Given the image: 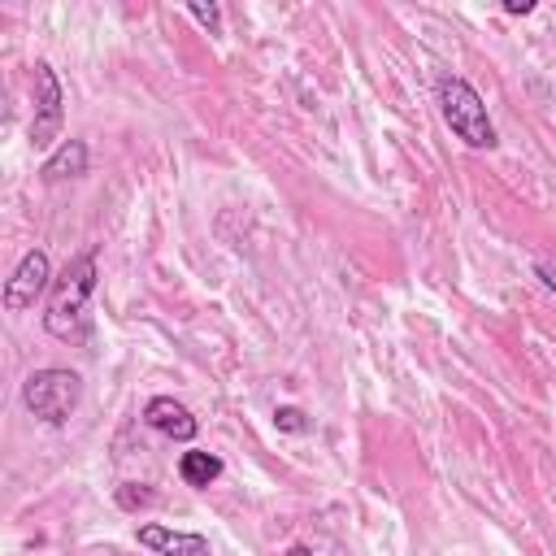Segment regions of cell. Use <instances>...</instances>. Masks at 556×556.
Segmentation results:
<instances>
[{
  "label": "cell",
  "instance_id": "6da1fadb",
  "mask_svg": "<svg viewBox=\"0 0 556 556\" xmlns=\"http://www.w3.org/2000/svg\"><path fill=\"white\" fill-rule=\"evenodd\" d=\"M96 282H100V269H96V252H74L65 261V269L52 278V291H48V313H43V330L61 343H83L91 334V317H87V304L96 295Z\"/></svg>",
  "mask_w": 556,
  "mask_h": 556
},
{
  "label": "cell",
  "instance_id": "7a4b0ae2",
  "mask_svg": "<svg viewBox=\"0 0 556 556\" xmlns=\"http://www.w3.org/2000/svg\"><path fill=\"white\" fill-rule=\"evenodd\" d=\"M434 96H439V113H443L447 130H452L460 143H469V148H495V143H500L495 122H491L482 96H478L465 78L443 74L439 87H434Z\"/></svg>",
  "mask_w": 556,
  "mask_h": 556
},
{
  "label": "cell",
  "instance_id": "3957f363",
  "mask_svg": "<svg viewBox=\"0 0 556 556\" xmlns=\"http://www.w3.org/2000/svg\"><path fill=\"white\" fill-rule=\"evenodd\" d=\"M83 400V378L74 369H61V365H48V369H35L26 382H22V404L35 421L43 426H65L70 413L78 408Z\"/></svg>",
  "mask_w": 556,
  "mask_h": 556
},
{
  "label": "cell",
  "instance_id": "277c9868",
  "mask_svg": "<svg viewBox=\"0 0 556 556\" xmlns=\"http://www.w3.org/2000/svg\"><path fill=\"white\" fill-rule=\"evenodd\" d=\"M65 126V91L48 61H35V117H30V143L52 148Z\"/></svg>",
  "mask_w": 556,
  "mask_h": 556
},
{
  "label": "cell",
  "instance_id": "5b68a950",
  "mask_svg": "<svg viewBox=\"0 0 556 556\" xmlns=\"http://www.w3.org/2000/svg\"><path fill=\"white\" fill-rule=\"evenodd\" d=\"M43 291H52V265H48V252H43V248H30V252L17 261V269L9 274L0 300H4L9 313H26V308H35V300H39Z\"/></svg>",
  "mask_w": 556,
  "mask_h": 556
},
{
  "label": "cell",
  "instance_id": "8992f818",
  "mask_svg": "<svg viewBox=\"0 0 556 556\" xmlns=\"http://www.w3.org/2000/svg\"><path fill=\"white\" fill-rule=\"evenodd\" d=\"M143 421H148L152 430H161L165 439H174V443H191L195 430H200V421L191 417V408L178 404L174 395H152L148 408H143Z\"/></svg>",
  "mask_w": 556,
  "mask_h": 556
},
{
  "label": "cell",
  "instance_id": "52a82bcc",
  "mask_svg": "<svg viewBox=\"0 0 556 556\" xmlns=\"http://www.w3.org/2000/svg\"><path fill=\"white\" fill-rule=\"evenodd\" d=\"M135 539H139V547H148L156 556H213L204 534H187V530H169V526H139Z\"/></svg>",
  "mask_w": 556,
  "mask_h": 556
},
{
  "label": "cell",
  "instance_id": "ba28073f",
  "mask_svg": "<svg viewBox=\"0 0 556 556\" xmlns=\"http://www.w3.org/2000/svg\"><path fill=\"white\" fill-rule=\"evenodd\" d=\"M87 174V143L83 139H61L48 161L39 165V178L43 182H65V178H83Z\"/></svg>",
  "mask_w": 556,
  "mask_h": 556
},
{
  "label": "cell",
  "instance_id": "9c48e42d",
  "mask_svg": "<svg viewBox=\"0 0 556 556\" xmlns=\"http://www.w3.org/2000/svg\"><path fill=\"white\" fill-rule=\"evenodd\" d=\"M178 478L187 486H208V482L222 478V460L213 452H182L178 456Z\"/></svg>",
  "mask_w": 556,
  "mask_h": 556
},
{
  "label": "cell",
  "instance_id": "30bf717a",
  "mask_svg": "<svg viewBox=\"0 0 556 556\" xmlns=\"http://www.w3.org/2000/svg\"><path fill=\"white\" fill-rule=\"evenodd\" d=\"M117 504L130 508V513H135V508H152V504H156V491H148L143 482H122V486H117Z\"/></svg>",
  "mask_w": 556,
  "mask_h": 556
},
{
  "label": "cell",
  "instance_id": "8fae6325",
  "mask_svg": "<svg viewBox=\"0 0 556 556\" xmlns=\"http://www.w3.org/2000/svg\"><path fill=\"white\" fill-rule=\"evenodd\" d=\"M274 421H278V430H287V434H304V430H313V421L295 408V404H282V408H274Z\"/></svg>",
  "mask_w": 556,
  "mask_h": 556
},
{
  "label": "cell",
  "instance_id": "7c38bea8",
  "mask_svg": "<svg viewBox=\"0 0 556 556\" xmlns=\"http://www.w3.org/2000/svg\"><path fill=\"white\" fill-rule=\"evenodd\" d=\"M187 13L200 22V26H208V35H222V9L217 4H204V0H191L187 4Z\"/></svg>",
  "mask_w": 556,
  "mask_h": 556
},
{
  "label": "cell",
  "instance_id": "4fadbf2b",
  "mask_svg": "<svg viewBox=\"0 0 556 556\" xmlns=\"http://www.w3.org/2000/svg\"><path fill=\"white\" fill-rule=\"evenodd\" d=\"M534 278L556 295V261H534Z\"/></svg>",
  "mask_w": 556,
  "mask_h": 556
},
{
  "label": "cell",
  "instance_id": "5bb4252c",
  "mask_svg": "<svg viewBox=\"0 0 556 556\" xmlns=\"http://www.w3.org/2000/svg\"><path fill=\"white\" fill-rule=\"evenodd\" d=\"M534 9V0H508L504 4V13H530Z\"/></svg>",
  "mask_w": 556,
  "mask_h": 556
},
{
  "label": "cell",
  "instance_id": "9a60e30c",
  "mask_svg": "<svg viewBox=\"0 0 556 556\" xmlns=\"http://www.w3.org/2000/svg\"><path fill=\"white\" fill-rule=\"evenodd\" d=\"M287 556H313V552H308L304 543H295V547H287Z\"/></svg>",
  "mask_w": 556,
  "mask_h": 556
}]
</instances>
